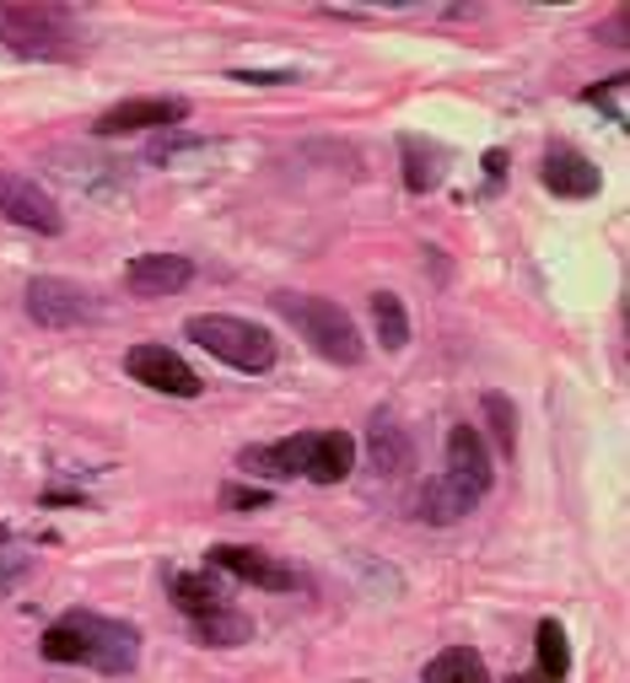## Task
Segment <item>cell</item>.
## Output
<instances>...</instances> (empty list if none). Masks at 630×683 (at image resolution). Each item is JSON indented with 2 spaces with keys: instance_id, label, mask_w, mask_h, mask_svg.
<instances>
[{
  "instance_id": "25",
  "label": "cell",
  "mask_w": 630,
  "mask_h": 683,
  "mask_svg": "<svg viewBox=\"0 0 630 683\" xmlns=\"http://www.w3.org/2000/svg\"><path fill=\"white\" fill-rule=\"evenodd\" d=\"M221 506H227V511H259V506H270V490H264V485H227V490H221Z\"/></svg>"
},
{
  "instance_id": "3",
  "label": "cell",
  "mask_w": 630,
  "mask_h": 683,
  "mask_svg": "<svg viewBox=\"0 0 630 683\" xmlns=\"http://www.w3.org/2000/svg\"><path fill=\"white\" fill-rule=\"evenodd\" d=\"M199 350H210L216 361L238 367V372H270L275 367V334L259 328L249 317H232V312H194L184 323Z\"/></svg>"
},
{
  "instance_id": "15",
  "label": "cell",
  "mask_w": 630,
  "mask_h": 683,
  "mask_svg": "<svg viewBox=\"0 0 630 683\" xmlns=\"http://www.w3.org/2000/svg\"><path fill=\"white\" fill-rule=\"evenodd\" d=\"M351 468H356V441L345 431H313L308 436L302 479H313V485H340V479H351Z\"/></svg>"
},
{
  "instance_id": "8",
  "label": "cell",
  "mask_w": 630,
  "mask_h": 683,
  "mask_svg": "<svg viewBox=\"0 0 630 683\" xmlns=\"http://www.w3.org/2000/svg\"><path fill=\"white\" fill-rule=\"evenodd\" d=\"M184 119H190L184 97H129V103H114L108 114H98L92 135L114 140V135H140V129H173Z\"/></svg>"
},
{
  "instance_id": "10",
  "label": "cell",
  "mask_w": 630,
  "mask_h": 683,
  "mask_svg": "<svg viewBox=\"0 0 630 683\" xmlns=\"http://www.w3.org/2000/svg\"><path fill=\"white\" fill-rule=\"evenodd\" d=\"M190 280H194V264L184 253H135L125 264V286L135 297H146V302L173 297V291H184Z\"/></svg>"
},
{
  "instance_id": "28",
  "label": "cell",
  "mask_w": 630,
  "mask_h": 683,
  "mask_svg": "<svg viewBox=\"0 0 630 683\" xmlns=\"http://www.w3.org/2000/svg\"><path fill=\"white\" fill-rule=\"evenodd\" d=\"M485 173H491V178H502V173H506V157H502V151H491V157H485Z\"/></svg>"
},
{
  "instance_id": "2",
  "label": "cell",
  "mask_w": 630,
  "mask_h": 683,
  "mask_svg": "<svg viewBox=\"0 0 630 683\" xmlns=\"http://www.w3.org/2000/svg\"><path fill=\"white\" fill-rule=\"evenodd\" d=\"M270 308L280 312V317H286L308 345H313L323 361H334V367H362V361H367V345H362L351 312L340 308V302H329V297H308V291H275Z\"/></svg>"
},
{
  "instance_id": "11",
  "label": "cell",
  "mask_w": 630,
  "mask_h": 683,
  "mask_svg": "<svg viewBox=\"0 0 630 683\" xmlns=\"http://www.w3.org/2000/svg\"><path fill=\"white\" fill-rule=\"evenodd\" d=\"M539 184L550 188L555 199H593L604 188V173L576 151V146H550L545 151V167H539Z\"/></svg>"
},
{
  "instance_id": "29",
  "label": "cell",
  "mask_w": 630,
  "mask_h": 683,
  "mask_svg": "<svg viewBox=\"0 0 630 683\" xmlns=\"http://www.w3.org/2000/svg\"><path fill=\"white\" fill-rule=\"evenodd\" d=\"M512 683H550V679H539V673H523V679H512Z\"/></svg>"
},
{
  "instance_id": "16",
  "label": "cell",
  "mask_w": 630,
  "mask_h": 683,
  "mask_svg": "<svg viewBox=\"0 0 630 683\" xmlns=\"http://www.w3.org/2000/svg\"><path fill=\"white\" fill-rule=\"evenodd\" d=\"M410 511H415L421 522H432V528H453V522H463V517L474 511V496H469L458 479L437 474V479H426V485L415 490Z\"/></svg>"
},
{
  "instance_id": "14",
  "label": "cell",
  "mask_w": 630,
  "mask_h": 683,
  "mask_svg": "<svg viewBox=\"0 0 630 683\" xmlns=\"http://www.w3.org/2000/svg\"><path fill=\"white\" fill-rule=\"evenodd\" d=\"M367 458H373V468H378L382 479H404L415 468V441H410V431L393 415H373V426H367Z\"/></svg>"
},
{
  "instance_id": "20",
  "label": "cell",
  "mask_w": 630,
  "mask_h": 683,
  "mask_svg": "<svg viewBox=\"0 0 630 683\" xmlns=\"http://www.w3.org/2000/svg\"><path fill=\"white\" fill-rule=\"evenodd\" d=\"M194 640H199V646H243V640H253V620L227 603V609L194 620Z\"/></svg>"
},
{
  "instance_id": "1",
  "label": "cell",
  "mask_w": 630,
  "mask_h": 683,
  "mask_svg": "<svg viewBox=\"0 0 630 683\" xmlns=\"http://www.w3.org/2000/svg\"><path fill=\"white\" fill-rule=\"evenodd\" d=\"M38 651L49 657V662H81V668H92V673H108V679H119L135 668V657H140V635H135V624L125 620H103V614H65L44 629V640H38Z\"/></svg>"
},
{
  "instance_id": "6",
  "label": "cell",
  "mask_w": 630,
  "mask_h": 683,
  "mask_svg": "<svg viewBox=\"0 0 630 683\" xmlns=\"http://www.w3.org/2000/svg\"><path fill=\"white\" fill-rule=\"evenodd\" d=\"M125 372L135 377L140 387L168 393V398H199V393H205L199 372H194L179 350H168V345H129V350H125Z\"/></svg>"
},
{
  "instance_id": "23",
  "label": "cell",
  "mask_w": 630,
  "mask_h": 683,
  "mask_svg": "<svg viewBox=\"0 0 630 683\" xmlns=\"http://www.w3.org/2000/svg\"><path fill=\"white\" fill-rule=\"evenodd\" d=\"M480 409H485L491 441H496L506 458H512V452H517V409H512V398H506V393H485V398H480Z\"/></svg>"
},
{
  "instance_id": "22",
  "label": "cell",
  "mask_w": 630,
  "mask_h": 683,
  "mask_svg": "<svg viewBox=\"0 0 630 683\" xmlns=\"http://www.w3.org/2000/svg\"><path fill=\"white\" fill-rule=\"evenodd\" d=\"M539 679H550V683H561L571 673V646H566V629L555 620H545L539 624V668H534Z\"/></svg>"
},
{
  "instance_id": "27",
  "label": "cell",
  "mask_w": 630,
  "mask_h": 683,
  "mask_svg": "<svg viewBox=\"0 0 630 683\" xmlns=\"http://www.w3.org/2000/svg\"><path fill=\"white\" fill-rule=\"evenodd\" d=\"M194 140H179V135H162V140H151V162H168V157H179V151H190Z\"/></svg>"
},
{
  "instance_id": "4",
  "label": "cell",
  "mask_w": 630,
  "mask_h": 683,
  "mask_svg": "<svg viewBox=\"0 0 630 683\" xmlns=\"http://www.w3.org/2000/svg\"><path fill=\"white\" fill-rule=\"evenodd\" d=\"M0 33L22 55H70V16L60 5H0Z\"/></svg>"
},
{
  "instance_id": "24",
  "label": "cell",
  "mask_w": 630,
  "mask_h": 683,
  "mask_svg": "<svg viewBox=\"0 0 630 683\" xmlns=\"http://www.w3.org/2000/svg\"><path fill=\"white\" fill-rule=\"evenodd\" d=\"M626 92H630V81L626 76H615V81H604V86H587L582 97H587L593 108H604L615 125H626Z\"/></svg>"
},
{
  "instance_id": "21",
  "label": "cell",
  "mask_w": 630,
  "mask_h": 683,
  "mask_svg": "<svg viewBox=\"0 0 630 683\" xmlns=\"http://www.w3.org/2000/svg\"><path fill=\"white\" fill-rule=\"evenodd\" d=\"M373 328H378L382 350H404L410 345V312L393 291H373Z\"/></svg>"
},
{
  "instance_id": "19",
  "label": "cell",
  "mask_w": 630,
  "mask_h": 683,
  "mask_svg": "<svg viewBox=\"0 0 630 683\" xmlns=\"http://www.w3.org/2000/svg\"><path fill=\"white\" fill-rule=\"evenodd\" d=\"M168 598L194 620H205V614H216V609H227V598H221V587L210 581V576H194V570H179L173 581H168Z\"/></svg>"
},
{
  "instance_id": "13",
  "label": "cell",
  "mask_w": 630,
  "mask_h": 683,
  "mask_svg": "<svg viewBox=\"0 0 630 683\" xmlns=\"http://www.w3.org/2000/svg\"><path fill=\"white\" fill-rule=\"evenodd\" d=\"M308 463V436H286V441H259V447H243L238 452V468L249 474L253 485H275V479H297Z\"/></svg>"
},
{
  "instance_id": "18",
  "label": "cell",
  "mask_w": 630,
  "mask_h": 683,
  "mask_svg": "<svg viewBox=\"0 0 630 683\" xmlns=\"http://www.w3.org/2000/svg\"><path fill=\"white\" fill-rule=\"evenodd\" d=\"M421 683H491V668H485L480 651H469V646H447V651H437V657L426 662Z\"/></svg>"
},
{
  "instance_id": "5",
  "label": "cell",
  "mask_w": 630,
  "mask_h": 683,
  "mask_svg": "<svg viewBox=\"0 0 630 683\" xmlns=\"http://www.w3.org/2000/svg\"><path fill=\"white\" fill-rule=\"evenodd\" d=\"M22 308H27V317H33L38 328H76V323H92V317H98L92 291L76 286V280H60V275H38V280H27Z\"/></svg>"
},
{
  "instance_id": "12",
  "label": "cell",
  "mask_w": 630,
  "mask_h": 683,
  "mask_svg": "<svg viewBox=\"0 0 630 683\" xmlns=\"http://www.w3.org/2000/svg\"><path fill=\"white\" fill-rule=\"evenodd\" d=\"M447 479H458V485H463L474 500L491 490L496 468H491L485 436L474 431V426H453V431H447Z\"/></svg>"
},
{
  "instance_id": "9",
  "label": "cell",
  "mask_w": 630,
  "mask_h": 683,
  "mask_svg": "<svg viewBox=\"0 0 630 683\" xmlns=\"http://www.w3.org/2000/svg\"><path fill=\"white\" fill-rule=\"evenodd\" d=\"M210 570H227L249 587H264V592H291L297 587V570L286 559L264 555L253 544H210Z\"/></svg>"
},
{
  "instance_id": "17",
  "label": "cell",
  "mask_w": 630,
  "mask_h": 683,
  "mask_svg": "<svg viewBox=\"0 0 630 683\" xmlns=\"http://www.w3.org/2000/svg\"><path fill=\"white\" fill-rule=\"evenodd\" d=\"M399 151H404V188H410V194H432V188L447 178V151H442L437 140L404 135Z\"/></svg>"
},
{
  "instance_id": "26",
  "label": "cell",
  "mask_w": 630,
  "mask_h": 683,
  "mask_svg": "<svg viewBox=\"0 0 630 683\" xmlns=\"http://www.w3.org/2000/svg\"><path fill=\"white\" fill-rule=\"evenodd\" d=\"M232 81H249V86H286L297 81L291 70H232Z\"/></svg>"
},
{
  "instance_id": "7",
  "label": "cell",
  "mask_w": 630,
  "mask_h": 683,
  "mask_svg": "<svg viewBox=\"0 0 630 683\" xmlns=\"http://www.w3.org/2000/svg\"><path fill=\"white\" fill-rule=\"evenodd\" d=\"M0 216L16 221V227H27V232H44V238H60L65 232L60 205L27 173H0Z\"/></svg>"
}]
</instances>
